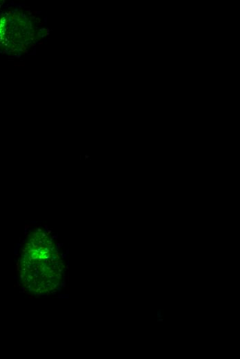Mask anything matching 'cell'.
<instances>
[{
  "instance_id": "cell-1",
  "label": "cell",
  "mask_w": 240,
  "mask_h": 359,
  "mask_svg": "<svg viewBox=\"0 0 240 359\" xmlns=\"http://www.w3.org/2000/svg\"><path fill=\"white\" fill-rule=\"evenodd\" d=\"M21 282L30 293L46 295L61 284L64 264L50 234L37 229L29 235L20 260Z\"/></svg>"
},
{
  "instance_id": "cell-2",
  "label": "cell",
  "mask_w": 240,
  "mask_h": 359,
  "mask_svg": "<svg viewBox=\"0 0 240 359\" xmlns=\"http://www.w3.org/2000/svg\"><path fill=\"white\" fill-rule=\"evenodd\" d=\"M157 318H163L161 309L157 311Z\"/></svg>"
},
{
  "instance_id": "cell-3",
  "label": "cell",
  "mask_w": 240,
  "mask_h": 359,
  "mask_svg": "<svg viewBox=\"0 0 240 359\" xmlns=\"http://www.w3.org/2000/svg\"><path fill=\"white\" fill-rule=\"evenodd\" d=\"M163 318H158L157 322H163Z\"/></svg>"
}]
</instances>
